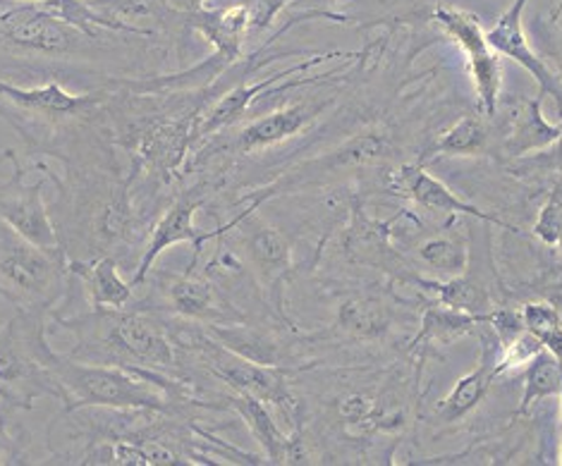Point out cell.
Returning <instances> with one entry per match:
<instances>
[{"instance_id": "6da1fadb", "label": "cell", "mask_w": 562, "mask_h": 466, "mask_svg": "<svg viewBox=\"0 0 562 466\" xmlns=\"http://www.w3.org/2000/svg\"><path fill=\"white\" fill-rule=\"evenodd\" d=\"M46 371L56 380L58 399L72 411L82 407L170 411L182 397L176 380H168L166 373L151 368L79 362L75 356L53 352Z\"/></svg>"}, {"instance_id": "7a4b0ae2", "label": "cell", "mask_w": 562, "mask_h": 466, "mask_svg": "<svg viewBox=\"0 0 562 466\" xmlns=\"http://www.w3.org/2000/svg\"><path fill=\"white\" fill-rule=\"evenodd\" d=\"M70 328L79 348L70 356H101L99 364H117L127 368H151L168 373L176 366V348L166 326L137 309H101L91 316L60 321Z\"/></svg>"}, {"instance_id": "3957f363", "label": "cell", "mask_w": 562, "mask_h": 466, "mask_svg": "<svg viewBox=\"0 0 562 466\" xmlns=\"http://www.w3.org/2000/svg\"><path fill=\"white\" fill-rule=\"evenodd\" d=\"M70 261L53 257L0 220V297L24 311H48L68 292Z\"/></svg>"}, {"instance_id": "277c9868", "label": "cell", "mask_w": 562, "mask_h": 466, "mask_svg": "<svg viewBox=\"0 0 562 466\" xmlns=\"http://www.w3.org/2000/svg\"><path fill=\"white\" fill-rule=\"evenodd\" d=\"M187 344L202 354L211 371L216 373L221 380H225L235 393H245L261 399L266 405H273L285 417H292L294 399L288 388V371L276 364H261L227 350L225 344L216 342L211 336H196Z\"/></svg>"}, {"instance_id": "5b68a950", "label": "cell", "mask_w": 562, "mask_h": 466, "mask_svg": "<svg viewBox=\"0 0 562 466\" xmlns=\"http://www.w3.org/2000/svg\"><path fill=\"white\" fill-rule=\"evenodd\" d=\"M434 20L436 24L443 26V32L464 50L476 87L481 113L486 117L495 115L503 89L501 56L488 46L486 30L481 26V20L470 10L448 5H438L434 10Z\"/></svg>"}, {"instance_id": "8992f818", "label": "cell", "mask_w": 562, "mask_h": 466, "mask_svg": "<svg viewBox=\"0 0 562 466\" xmlns=\"http://www.w3.org/2000/svg\"><path fill=\"white\" fill-rule=\"evenodd\" d=\"M8 156L12 158L15 175L10 180H0V220L8 223L12 230H18L36 247L48 251V254L65 259V249L60 245L58 230L56 225H53L44 204V184H26L24 170L18 166L15 156H12V151H8Z\"/></svg>"}, {"instance_id": "52a82bcc", "label": "cell", "mask_w": 562, "mask_h": 466, "mask_svg": "<svg viewBox=\"0 0 562 466\" xmlns=\"http://www.w3.org/2000/svg\"><path fill=\"white\" fill-rule=\"evenodd\" d=\"M206 204V184H196L184 190L172 206L160 216V220L154 225L149 242H146V249L142 254V261L135 271V277L130 280L132 285L139 287L146 277H149V271L154 269V263L160 259L164 251L178 247V245H192L194 247V261L196 263L199 254H202L204 245L213 237H221L218 230L213 232H199L194 228V216L196 211Z\"/></svg>"}, {"instance_id": "ba28073f", "label": "cell", "mask_w": 562, "mask_h": 466, "mask_svg": "<svg viewBox=\"0 0 562 466\" xmlns=\"http://www.w3.org/2000/svg\"><path fill=\"white\" fill-rule=\"evenodd\" d=\"M391 151V144H387V137L381 135V132H364V135H357L350 141H345L340 149L330 151L326 156L316 158V161H306L300 168L290 170L285 178H280L278 182L269 184L266 190H259L254 196V208H259L263 202H269L271 196L283 194L288 190H294V186H306V184H316L321 178L336 175L340 170H352V168H364L371 163H379L381 158L387 156Z\"/></svg>"}, {"instance_id": "9c48e42d", "label": "cell", "mask_w": 562, "mask_h": 466, "mask_svg": "<svg viewBox=\"0 0 562 466\" xmlns=\"http://www.w3.org/2000/svg\"><path fill=\"white\" fill-rule=\"evenodd\" d=\"M525 8L527 0H513V5L495 20L491 30H486V42L498 56L510 58L537 79L539 96H553V101L558 103V113L562 117V82L537 53L531 50L525 26H521V12H525Z\"/></svg>"}, {"instance_id": "30bf717a", "label": "cell", "mask_w": 562, "mask_h": 466, "mask_svg": "<svg viewBox=\"0 0 562 466\" xmlns=\"http://www.w3.org/2000/svg\"><path fill=\"white\" fill-rule=\"evenodd\" d=\"M164 292L166 304L182 318H192V321L209 326L243 321V316L218 295L216 285H211L204 277H196L192 269H187V273L164 275Z\"/></svg>"}, {"instance_id": "8fae6325", "label": "cell", "mask_w": 562, "mask_h": 466, "mask_svg": "<svg viewBox=\"0 0 562 466\" xmlns=\"http://www.w3.org/2000/svg\"><path fill=\"white\" fill-rule=\"evenodd\" d=\"M257 208H247L245 213H239L235 220L223 225V230H233V228H243V239H245V249L247 257L254 263V269L261 275L266 285H271L278 289V285L283 283L290 265H292V251L285 235L266 225L254 216Z\"/></svg>"}, {"instance_id": "7c38bea8", "label": "cell", "mask_w": 562, "mask_h": 466, "mask_svg": "<svg viewBox=\"0 0 562 466\" xmlns=\"http://www.w3.org/2000/svg\"><path fill=\"white\" fill-rule=\"evenodd\" d=\"M0 34H3L10 44L26 46L36 50H68L75 44V34H82L72 30L53 15L44 5H18L0 15Z\"/></svg>"}, {"instance_id": "4fadbf2b", "label": "cell", "mask_w": 562, "mask_h": 466, "mask_svg": "<svg viewBox=\"0 0 562 466\" xmlns=\"http://www.w3.org/2000/svg\"><path fill=\"white\" fill-rule=\"evenodd\" d=\"M355 56H359V53H338V50L321 53V56H314V58H310V60H304L302 65H294V68H290V70H283V72H276V75H271V77H266L263 82L231 89V91H227L225 96L206 113V117L202 120V123H199V125L194 127L192 144L202 141V139H206V137H211V135H216V132H221V129L227 127V125H233L235 120H239V117L245 115V111L249 109V105H251L254 101H257L259 96H263V93L269 91V89L278 82V79H288V77L297 75V72L302 75L304 70H310V68H314V65L324 62V60H330V58H355Z\"/></svg>"}, {"instance_id": "5bb4252c", "label": "cell", "mask_w": 562, "mask_h": 466, "mask_svg": "<svg viewBox=\"0 0 562 466\" xmlns=\"http://www.w3.org/2000/svg\"><path fill=\"white\" fill-rule=\"evenodd\" d=\"M231 405L237 409V414L245 419L247 429L251 431L254 441L263 447V455L271 464H300L304 462V443L302 429H294L292 435H285L278 429L269 407L261 399L237 393L231 397Z\"/></svg>"}, {"instance_id": "9a60e30c", "label": "cell", "mask_w": 562, "mask_h": 466, "mask_svg": "<svg viewBox=\"0 0 562 466\" xmlns=\"http://www.w3.org/2000/svg\"><path fill=\"white\" fill-rule=\"evenodd\" d=\"M400 186H403L414 204L426 211L446 213V216H470L476 220L498 225V228H505V230H515L513 225H507L498 216H493V213H486L476 208L474 204L464 202V198L454 194L448 184H443L434 175H428L422 166H405L400 170Z\"/></svg>"}, {"instance_id": "2e32d148", "label": "cell", "mask_w": 562, "mask_h": 466, "mask_svg": "<svg viewBox=\"0 0 562 466\" xmlns=\"http://www.w3.org/2000/svg\"><path fill=\"white\" fill-rule=\"evenodd\" d=\"M324 109H326V103L285 105V109L254 120V123H249L245 129H239L235 146L243 154L269 149V146H276L294 135H300L306 125L314 123V120L324 113Z\"/></svg>"}, {"instance_id": "e0dca14e", "label": "cell", "mask_w": 562, "mask_h": 466, "mask_svg": "<svg viewBox=\"0 0 562 466\" xmlns=\"http://www.w3.org/2000/svg\"><path fill=\"white\" fill-rule=\"evenodd\" d=\"M0 101H8L10 105H15V109L24 113H36V115H48V117H72L93 109V105L99 103V96H89V93H70L68 89H63L58 84L22 89L0 79Z\"/></svg>"}, {"instance_id": "ac0fdd59", "label": "cell", "mask_w": 562, "mask_h": 466, "mask_svg": "<svg viewBox=\"0 0 562 466\" xmlns=\"http://www.w3.org/2000/svg\"><path fill=\"white\" fill-rule=\"evenodd\" d=\"M70 275H77L87 287L93 311L125 309L135 299V285L120 275L113 257H99L93 261H70Z\"/></svg>"}, {"instance_id": "d6986e66", "label": "cell", "mask_w": 562, "mask_h": 466, "mask_svg": "<svg viewBox=\"0 0 562 466\" xmlns=\"http://www.w3.org/2000/svg\"><path fill=\"white\" fill-rule=\"evenodd\" d=\"M194 30L206 36V42L213 44L218 53H225L235 60H243V42L251 26L249 5L237 3L218 10H199L194 12Z\"/></svg>"}, {"instance_id": "ffe728a7", "label": "cell", "mask_w": 562, "mask_h": 466, "mask_svg": "<svg viewBox=\"0 0 562 466\" xmlns=\"http://www.w3.org/2000/svg\"><path fill=\"white\" fill-rule=\"evenodd\" d=\"M543 96H533L529 101H521L519 109L513 115V129L510 137L505 141L507 156L519 158L527 154H537L553 146L562 137V125H551L543 117L541 111Z\"/></svg>"}, {"instance_id": "44dd1931", "label": "cell", "mask_w": 562, "mask_h": 466, "mask_svg": "<svg viewBox=\"0 0 562 466\" xmlns=\"http://www.w3.org/2000/svg\"><path fill=\"white\" fill-rule=\"evenodd\" d=\"M484 356H481V366L472 373H467L454 385L452 393L440 402L438 407V417L443 419L446 423H454L460 421L462 417L470 414L472 409L479 407L481 399L486 397V393L491 390L493 380L498 378L495 376V350L488 344V338H484Z\"/></svg>"}, {"instance_id": "7402d4cb", "label": "cell", "mask_w": 562, "mask_h": 466, "mask_svg": "<svg viewBox=\"0 0 562 466\" xmlns=\"http://www.w3.org/2000/svg\"><path fill=\"white\" fill-rule=\"evenodd\" d=\"M488 323V316H474L464 314L458 309H450L443 304H428L422 316V330L417 338L412 340L409 348H419L424 342H436V344H450L454 340L464 338L467 332H472L476 326Z\"/></svg>"}, {"instance_id": "603a6c76", "label": "cell", "mask_w": 562, "mask_h": 466, "mask_svg": "<svg viewBox=\"0 0 562 466\" xmlns=\"http://www.w3.org/2000/svg\"><path fill=\"white\" fill-rule=\"evenodd\" d=\"M417 285L434 292L438 304L450 306V309H458L464 314L474 316H488L493 311V299L488 289L476 283L470 275H454L446 280H417Z\"/></svg>"}, {"instance_id": "cb8c5ba5", "label": "cell", "mask_w": 562, "mask_h": 466, "mask_svg": "<svg viewBox=\"0 0 562 466\" xmlns=\"http://www.w3.org/2000/svg\"><path fill=\"white\" fill-rule=\"evenodd\" d=\"M391 225L393 223L369 220L361 208H355L352 225L345 237V254L357 263L383 265L385 259L393 257L391 247H387V228Z\"/></svg>"}, {"instance_id": "d4e9b609", "label": "cell", "mask_w": 562, "mask_h": 466, "mask_svg": "<svg viewBox=\"0 0 562 466\" xmlns=\"http://www.w3.org/2000/svg\"><path fill=\"white\" fill-rule=\"evenodd\" d=\"M560 388H562V362L543 348L527 366L519 414H527L533 405L541 402L546 397H555V395L560 397Z\"/></svg>"}, {"instance_id": "484cf974", "label": "cell", "mask_w": 562, "mask_h": 466, "mask_svg": "<svg viewBox=\"0 0 562 466\" xmlns=\"http://www.w3.org/2000/svg\"><path fill=\"white\" fill-rule=\"evenodd\" d=\"M488 144V129L481 115H464L454 123L443 137H440L434 149L428 151L431 156H481L486 151Z\"/></svg>"}, {"instance_id": "4316f807", "label": "cell", "mask_w": 562, "mask_h": 466, "mask_svg": "<svg viewBox=\"0 0 562 466\" xmlns=\"http://www.w3.org/2000/svg\"><path fill=\"white\" fill-rule=\"evenodd\" d=\"M338 326L352 338H381L387 330V314L376 299H347L338 311Z\"/></svg>"}, {"instance_id": "83f0119b", "label": "cell", "mask_w": 562, "mask_h": 466, "mask_svg": "<svg viewBox=\"0 0 562 466\" xmlns=\"http://www.w3.org/2000/svg\"><path fill=\"white\" fill-rule=\"evenodd\" d=\"M419 257L446 277L462 275L467 271V265H470V249H467L462 239L452 237L426 239L419 249Z\"/></svg>"}, {"instance_id": "f1b7e54d", "label": "cell", "mask_w": 562, "mask_h": 466, "mask_svg": "<svg viewBox=\"0 0 562 466\" xmlns=\"http://www.w3.org/2000/svg\"><path fill=\"white\" fill-rule=\"evenodd\" d=\"M541 350H543L541 340L533 338L531 332L521 330L517 338L501 344V352L495 356V376H501L505 371H515L519 366H529L531 359Z\"/></svg>"}, {"instance_id": "f546056e", "label": "cell", "mask_w": 562, "mask_h": 466, "mask_svg": "<svg viewBox=\"0 0 562 466\" xmlns=\"http://www.w3.org/2000/svg\"><path fill=\"white\" fill-rule=\"evenodd\" d=\"M521 323H525V330L531 332L533 338H543L546 332H551L555 326L562 323V316L558 306L551 302H529L521 306Z\"/></svg>"}, {"instance_id": "4dcf8cb0", "label": "cell", "mask_w": 562, "mask_h": 466, "mask_svg": "<svg viewBox=\"0 0 562 466\" xmlns=\"http://www.w3.org/2000/svg\"><path fill=\"white\" fill-rule=\"evenodd\" d=\"M376 411H379V402L364 393H350L338 399V414L345 423L369 425L371 429Z\"/></svg>"}, {"instance_id": "1f68e13d", "label": "cell", "mask_w": 562, "mask_h": 466, "mask_svg": "<svg viewBox=\"0 0 562 466\" xmlns=\"http://www.w3.org/2000/svg\"><path fill=\"white\" fill-rule=\"evenodd\" d=\"M533 235H537L546 245L562 242V204L558 196L548 198V204L541 208L539 220L533 225Z\"/></svg>"}, {"instance_id": "d6a6232c", "label": "cell", "mask_w": 562, "mask_h": 466, "mask_svg": "<svg viewBox=\"0 0 562 466\" xmlns=\"http://www.w3.org/2000/svg\"><path fill=\"white\" fill-rule=\"evenodd\" d=\"M525 166L537 168V170H562V137L553 146H548V149L539 151L537 158H529V161H525Z\"/></svg>"}, {"instance_id": "836d02e7", "label": "cell", "mask_w": 562, "mask_h": 466, "mask_svg": "<svg viewBox=\"0 0 562 466\" xmlns=\"http://www.w3.org/2000/svg\"><path fill=\"white\" fill-rule=\"evenodd\" d=\"M168 3L182 12H199V10H204L206 0H168Z\"/></svg>"}, {"instance_id": "e575fe53", "label": "cell", "mask_w": 562, "mask_h": 466, "mask_svg": "<svg viewBox=\"0 0 562 466\" xmlns=\"http://www.w3.org/2000/svg\"><path fill=\"white\" fill-rule=\"evenodd\" d=\"M0 399H3V402H8V405H15V407H26V402L24 399L12 390V388H8V385L0 380Z\"/></svg>"}, {"instance_id": "d590c367", "label": "cell", "mask_w": 562, "mask_h": 466, "mask_svg": "<svg viewBox=\"0 0 562 466\" xmlns=\"http://www.w3.org/2000/svg\"><path fill=\"white\" fill-rule=\"evenodd\" d=\"M560 417H562V388H560Z\"/></svg>"}, {"instance_id": "8d00e7d4", "label": "cell", "mask_w": 562, "mask_h": 466, "mask_svg": "<svg viewBox=\"0 0 562 466\" xmlns=\"http://www.w3.org/2000/svg\"><path fill=\"white\" fill-rule=\"evenodd\" d=\"M32 3H48V0H32Z\"/></svg>"}, {"instance_id": "74e56055", "label": "cell", "mask_w": 562, "mask_h": 466, "mask_svg": "<svg viewBox=\"0 0 562 466\" xmlns=\"http://www.w3.org/2000/svg\"><path fill=\"white\" fill-rule=\"evenodd\" d=\"M560 10H562V3H560V8H558V12H560ZM558 12H555V15H558Z\"/></svg>"}, {"instance_id": "f35d334b", "label": "cell", "mask_w": 562, "mask_h": 466, "mask_svg": "<svg viewBox=\"0 0 562 466\" xmlns=\"http://www.w3.org/2000/svg\"><path fill=\"white\" fill-rule=\"evenodd\" d=\"M560 464H562V455H560Z\"/></svg>"}]
</instances>
